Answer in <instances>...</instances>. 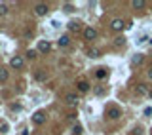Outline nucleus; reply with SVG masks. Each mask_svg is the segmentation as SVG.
<instances>
[{
	"mask_svg": "<svg viewBox=\"0 0 152 135\" xmlns=\"http://www.w3.org/2000/svg\"><path fill=\"white\" fill-rule=\"evenodd\" d=\"M107 118H109V120L122 118V109H120V107H109V109H107Z\"/></svg>",
	"mask_w": 152,
	"mask_h": 135,
	"instance_id": "nucleus-1",
	"label": "nucleus"
},
{
	"mask_svg": "<svg viewBox=\"0 0 152 135\" xmlns=\"http://www.w3.org/2000/svg\"><path fill=\"white\" fill-rule=\"evenodd\" d=\"M48 11H50V6H48V4H44V2H40V4H36V6H34V14H36L38 17L46 15Z\"/></svg>",
	"mask_w": 152,
	"mask_h": 135,
	"instance_id": "nucleus-2",
	"label": "nucleus"
},
{
	"mask_svg": "<svg viewBox=\"0 0 152 135\" xmlns=\"http://www.w3.org/2000/svg\"><path fill=\"white\" fill-rule=\"evenodd\" d=\"M124 27H126V21H124V19H112V21H110V29L116 31V33L124 31Z\"/></svg>",
	"mask_w": 152,
	"mask_h": 135,
	"instance_id": "nucleus-3",
	"label": "nucleus"
},
{
	"mask_svg": "<svg viewBox=\"0 0 152 135\" xmlns=\"http://www.w3.org/2000/svg\"><path fill=\"white\" fill-rule=\"evenodd\" d=\"M84 38H86V40H95V38H97V31H95L93 27H86V29H84Z\"/></svg>",
	"mask_w": 152,
	"mask_h": 135,
	"instance_id": "nucleus-4",
	"label": "nucleus"
},
{
	"mask_svg": "<svg viewBox=\"0 0 152 135\" xmlns=\"http://www.w3.org/2000/svg\"><path fill=\"white\" fill-rule=\"evenodd\" d=\"M10 65L13 67V69H23V65H25V61H23V57L21 55H15V57H11V61H10Z\"/></svg>",
	"mask_w": 152,
	"mask_h": 135,
	"instance_id": "nucleus-5",
	"label": "nucleus"
},
{
	"mask_svg": "<svg viewBox=\"0 0 152 135\" xmlns=\"http://www.w3.org/2000/svg\"><path fill=\"white\" fill-rule=\"evenodd\" d=\"M33 122H34V124H38V126H42L44 122H46V112H44V110H38V112H34Z\"/></svg>",
	"mask_w": 152,
	"mask_h": 135,
	"instance_id": "nucleus-6",
	"label": "nucleus"
},
{
	"mask_svg": "<svg viewBox=\"0 0 152 135\" xmlns=\"http://www.w3.org/2000/svg\"><path fill=\"white\" fill-rule=\"evenodd\" d=\"M78 101H80V99H78V95H76V93H67L65 95V103H67V105H70V107H76V105H78Z\"/></svg>",
	"mask_w": 152,
	"mask_h": 135,
	"instance_id": "nucleus-7",
	"label": "nucleus"
},
{
	"mask_svg": "<svg viewBox=\"0 0 152 135\" xmlns=\"http://www.w3.org/2000/svg\"><path fill=\"white\" fill-rule=\"evenodd\" d=\"M76 88H78L80 93H86V91H89V84H87L86 80H78L76 82Z\"/></svg>",
	"mask_w": 152,
	"mask_h": 135,
	"instance_id": "nucleus-8",
	"label": "nucleus"
},
{
	"mask_svg": "<svg viewBox=\"0 0 152 135\" xmlns=\"http://www.w3.org/2000/svg\"><path fill=\"white\" fill-rule=\"evenodd\" d=\"M50 50H51V44H50L48 40H42V42L38 44V51H40V53H48Z\"/></svg>",
	"mask_w": 152,
	"mask_h": 135,
	"instance_id": "nucleus-9",
	"label": "nucleus"
},
{
	"mask_svg": "<svg viewBox=\"0 0 152 135\" xmlns=\"http://www.w3.org/2000/svg\"><path fill=\"white\" fill-rule=\"evenodd\" d=\"M67 27H69L70 33H78V31L82 29V23H80V21H69V25H67Z\"/></svg>",
	"mask_w": 152,
	"mask_h": 135,
	"instance_id": "nucleus-10",
	"label": "nucleus"
},
{
	"mask_svg": "<svg viewBox=\"0 0 152 135\" xmlns=\"http://www.w3.org/2000/svg\"><path fill=\"white\" fill-rule=\"evenodd\" d=\"M107 76H109V70H107L105 67H101V69L95 70V78H99V80H105Z\"/></svg>",
	"mask_w": 152,
	"mask_h": 135,
	"instance_id": "nucleus-11",
	"label": "nucleus"
},
{
	"mask_svg": "<svg viewBox=\"0 0 152 135\" xmlns=\"http://www.w3.org/2000/svg\"><path fill=\"white\" fill-rule=\"evenodd\" d=\"M57 44L61 46V48H67V46L70 44V36H69V34H63V36L57 40Z\"/></svg>",
	"mask_w": 152,
	"mask_h": 135,
	"instance_id": "nucleus-12",
	"label": "nucleus"
},
{
	"mask_svg": "<svg viewBox=\"0 0 152 135\" xmlns=\"http://www.w3.org/2000/svg\"><path fill=\"white\" fill-rule=\"evenodd\" d=\"M145 0H133V2H131V6L133 8H137V10H143V8H145Z\"/></svg>",
	"mask_w": 152,
	"mask_h": 135,
	"instance_id": "nucleus-13",
	"label": "nucleus"
},
{
	"mask_svg": "<svg viewBox=\"0 0 152 135\" xmlns=\"http://www.w3.org/2000/svg\"><path fill=\"white\" fill-rule=\"evenodd\" d=\"M135 91H137L139 95H145V93H148V90H146V86H143V84H139L137 88H135Z\"/></svg>",
	"mask_w": 152,
	"mask_h": 135,
	"instance_id": "nucleus-14",
	"label": "nucleus"
},
{
	"mask_svg": "<svg viewBox=\"0 0 152 135\" xmlns=\"http://www.w3.org/2000/svg\"><path fill=\"white\" fill-rule=\"evenodd\" d=\"M6 80H8V70L0 69V82H6Z\"/></svg>",
	"mask_w": 152,
	"mask_h": 135,
	"instance_id": "nucleus-15",
	"label": "nucleus"
},
{
	"mask_svg": "<svg viewBox=\"0 0 152 135\" xmlns=\"http://www.w3.org/2000/svg\"><path fill=\"white\" fill-rule=\"evenodd\" d=\"M131 63H133V65H139V63H143V55H135V57L133 59H131Z\"/></svg>",
	"mask_w": 152,
	"mask_h": 135,
	"instance_id": "nucleus-16",
	"label": "nucleus"
},
{
	"mask_svg": "<svg viewBox=\"0 0 152 135\" xmlns=\"http://www.w3.org/2000/svg\"><path fill=\"white\" fill-rule=\"evenodd\" d=\"M124 42H126V38H124V36H118V38H116V40H114V46H124Z\"/></svg>",
	"mask_w": 152,
	"mask_h": 135,
	"instance_id": "nucleus-17",
	"label": "nucleus"
},
{
	"mask_svg": "<svg viewBox=\"0 0 152 135\" xmlns=\"http://www.w3.org/2000/svg\"><path fill=\"white\" fill-rule=\"evenodd\" d=\"M8 14V6L6 4H0V15H6Z\"/></svg>",
	"mask_w": 152,
	"mask_h": 135,
	"instance_id": "nucleus-18",
	"label": "nucleus"
},
{
	"mask_svg": "<svg viewBox=\"0 0 152 135\" xmlns=\"http://www.w3.org/2000/svg\"><path fill=\"white\" fill-rule=\"evenodd\" d=\"M87 55H89V57H99V50H89Z\"/></svg>",
	"mask_w": 152,
	"mask_h": 135,
	"instance_id": "nucleus-19",
	"label": "nucleus"
},
{
	"mask_svg": "<svg viewBox=\"0 0 152 135\" xmlns=\"http://www.w3.org/2000/svg\"><path fill=\"white\" fill-rule=\"evenodd\" d=\"M27 57H29V59H34V57H36V51H34V50H29V51H27Z\"/></svg>",
	"mask_w": 152,
	"mask_h": 135,
	"instance_id": "nucleus-20",
	"label": "nucleus"
},
{
	"mask_svg": "<svg viewBox=\"0 0 152 135\" xmlns=\"http://www.w3.org/2000/svg\"><path fill=\"white\" fill-rule=\"evenodd\" d=\"M65 11H74V6L72 4H65Z\"/></svg>",
	"mask_w": 152,
	"mask_h": 135,
	"instance_id": "nucleus-21",
	"label": "nucleus"
},
{
	"mask_svg": "<svg viewBox=\"0 0 152 135\" xmlns=\"http://www.w3.org/2000/svg\"><path fill=\"white\" fill-rule=\"evenodd\" d=\"M72 131H74L72 135H80V133H82V128H80V126H76V128L72 129Z\"/></svg>",
	"mask_w": 152,
	"mask_h": 135,
	"instance_id": "nucleus-22",
	"label": "nucleus"
},
{
	"mask_svg": "<svg viewBox=\"0 0 152 135\" xmlns=\"http://www.w3.org/2000/svg\"><path fill=\"white\" fill-rule=\"evenodd\" d=\"M148 78H150V80H152V67H150V69H148Z\"/></svg>",
	"mask_w": 152,
	"mask_h": 135,
	"instance_id": "nucleus-23",
	"label": "nucleus"
},
{
	"mask_svg": "<svg viewBox=\"0 0 152 135\" xmlns=\"http://www.w3.org/2000/svg\"><path fill=\"white\" fill-rule=\"evenodd\" d=\"M148 97H150V99H152V90H150V91H148Z\"/></svg>",
	"mask_w": 152,
	"mask_h": 135,
	"instance_id": "nucleus-24",
	"label": "nucleus"
},
{
	"mask_svg": "<svg viewBox=\"0 0 152 135\" xmlns=\"http://www.w3.org/2000/svg\"><path fill=\"white\" fill-rule=\"evenodd\" d=\"M150 46H152V40H150Z\"/></svg>",
	"mask_w": 152,
	"mask_h": 135,
	"instance_id": "nucleus-25",
	"label": "nucleus"
},
{
	"mask_svg": "<svg viewBox=\"0 0 152 135\" xmlns=\"http://www.w3.org/2000/svg\"><path fill=\"white\" fill-rule=\"evenodd\" d=\"M150 135H152V131H150Z\"/></svg>",
	"mask_w": 152,
	"mask_h": 135,
	"instance_id": "nucleus-26",
	"label": "nucleus"
}]
</instances>
